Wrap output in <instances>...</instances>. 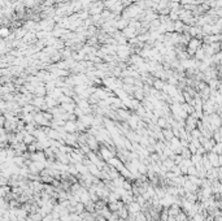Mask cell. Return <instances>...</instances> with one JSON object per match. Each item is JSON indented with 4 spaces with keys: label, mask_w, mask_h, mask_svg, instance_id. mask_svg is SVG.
<instances>
[{
    "label": "cell",
    "mask_w": 222,
    "mask_h": 221,
    "mask_svg": "<svg viewBox=\"0 0 222 221\" xmlns=\"http://www.w3.org/2000/svg\"><path fill=\"white\" fill-rule=\"evenodd\" d=\"M104 9H105V7H104V2H94L90 5L88 11H90L91 16H95V15H101Z\"/></svg>",
    "instance_id": "1"
},
{
    "label": "cell",
    "mask_w": 222,
    "mask_h": 221,
    "mask_svg": "<svg viewBox=\"0 0 222 221\" xmlns=\"http://www.w3.org/2000/svg\"><path fill=\"white\" fill-rule=\"evenodd\" d=\"M100 158H101L104 161H109V160L112 159V158H114V152H112V150L109 148V147H107V146H103V147H100Z\"/></svg>",
    "instance_id": "2"
},
{
    "label": "cell",
    "mask_w": 222,
    "mask_h": 221,
    "mask_svg": "<svg viewBox=\"0 0 222 221\" xmlns=\"http://www.w3.org/2000/svg\"><path fill=\"white\" fill-rule=\"evenodd\" d=\"M87 145H88L90 148L94 150V151L100 150L99 148V141L96 139V137L91 135V134H87Z\"/></svg>",
    "instance_id": "3"
},
{
    "label": "cell",
    "mask_w": 222,
    "mask_h": 221,
    "mask_svg": "<svg viewBox=\"0 0 222 221\" xmlns=\"http://www.w3.org/2000/svg\"><path fill=\"white\" fill-rule=\"evenodd\" d=\"M108 164H109L111 167H114L117 171H122V169L125 168V164H124V161L121 159H118V158H112L109 161H108Z\"/></svg>",
    "instance_id": "4"
},
{
    "label": "cell",
    "mask_w": 222,
    "mask_h": 221,
    "mask_svg": "<svg viewBox=\"0 0 222 221\" xmlns=\"http://www.w3.org/2000/svg\"><path fill=\"white\" fill-rule=\"evenodd\" d=\"M126 207H127V210H129V213H133V215H135V213H138V212H140V210H142V206L139 204V203H137L135 200L131 202V203H129Z\"/></svg>",
    "instance_id": "5"
},
{
    "label": "cell",
    "mask_w": 222,
    "mask_h": 221,
    "mask_svg": "<svg viewBox=\"0 0 222 221\" xmlns=\"http://www.w3.org/2000/svg\"><path fill=\"white\" fill-rule=\"evenodd\" d=\"M64 129L66 133H77V121H66Z\"/></svg>",
    "instance_id": "6"
},
{
    "label": "cell",
    "mask_w": 222,
    "mask_h": 221,
    "mask_svg": "<svg viewBox=\"0 0 222 221\" xmlns=\"http://www.w3.org/2000/svg\"><path fill=\"white\" fill-rule=\"evenodd\" d=\"M46 104H47V106H48V108L51 109V108L57 107L60 103H59V100H57V99H55L53 96H52V95H47V96H46Z\"/></svg>",
    "instance_id": "7"
},
{
    "label": "cell",
    "mask_w": 222,
    "mask_h": 221,
    "mask_svg": "<svg viewBox=\"0 0 222 221\" xmlns=\"http://www.w3.org/2000/svg\"><path fill=\"white\" fill-rule=\"evenodd\" d=\"M78 120H81L86 126H92V122H94V116L92 115H83L82 117H79Z\"/></svg>",
    "instance_id": "8"
},
{
    "label": "cell",
    "mask_w": 222,
    "mask_h": 221,
    "mask_svg": "<svg viewBox=\"0 0 222 221\" xmlns=\"http://www.w3.org/2000/svg\"><path fill=\"white\" fill-rule=\"evenodd\" d=\"M129 22L130 21L129 20H125V18H122V17H121V18H118L117 20V24H116V28L120 30V31H122L124 29H126L129 26Z\"/></svg>",
    "instance_id": "9"
},
{
    "label": "cell",
    "mask_w": 222,
    "mask_h": 221,
    "mask_svg": "<svg viewBox=\"0 0 222 221\" xmlns=\"http://www.w3.org/2000/svg\"><path fill=\"white\" fill-rule=\"evenodd\" d=\"M60 107H61L65 112H69V113H74V111H76V108H77L74 103H63V104H60Z\"/></svg>",
    "instance_id": "10"
},
{
    "label": "cell",
    "mask_w": 222,
    "mask_h": 221,
    "mask_svg": "<svg viewBox=\"0 0 222 221\" xmlns=\"http://www.w3.org/2000/svg\"><path fill=\"white\" fill-rule=\"evenodd\" d=\"M13 33H14L17 39H21V41H22L24 37L26 35V33H27V30H26L25 28H17V29L13 30Z\"/></svg>",
    "instance_id": "11"
},
{
    "label": "cell",
    "mask_w": 222,
    "mask_h": 221,
    "mask_svg": "<svg viewBox=\"0 0 222 221\" xmlns=\"http://www.w3.org/2000/svg\"><path fill=\"white\" fill-rule=\"evenodd\" d=\"M153 87L156 89V90H159V91H162L164 90V87L166 86V83H165V81L164 80H160V78H156V80L153 81Z\"/></svg>",
    "instance_id": "12"
},
{
    "label": "cell",
    "mask_w": 222,
    "mask_h": 221,
    "mask_svg": "<svg viewBox=\"0 0 222 221\" xmlns=\"http://www.w3.org/2000/svg\"><path fill=\"white\" fill-rule=\"evenodd\" d=\"M47 94L48 93H47V89H46L44 85L38 86V87L35 89V96H46Z\"/></svg>",
    "instance_id": "13"
},
{
    "label": "cell",
    "mask_w": 222,
    "mask_h": 221,
    "mask_svg": "<svg viewBox=\"0 0 222 221\" xmlns=\"http://www.w3.org/2000/svg\"><path fill=\"white\" fill-rule=\"evenodd\" d=\"M162 134H164V138H165V141H172L174 137V133H173V130L172 129H162Z\"/></svg>",
    "instance_id": "14"
},
{
    "label": "cell",
    "mask_w": 222,
    "mask_h": 221,
    "mask_svg": "<svg viewBox=\"0 0 222 221\" xmlns=\"http://www.w3.org/2000/svg\"><path fill=\"white\" fill-rule=\"evenodd\" d=\"M117 115H118V117H120V120H122V121H127L129 120V117H130V113L127 111H124V109H117Z\"/></svg>",
    "instance_id": "15"
},
{
    "label": "cell",
    "mask_w": 222,
    "mask_h": 221,
    "mask_svg": "<svg viewBox=\"0 0 222 221\" xmlns=\"http://www.w3.org/2000/svg\"><path fill=\"white\" fill-rule=\"evenodd\" d=\"M11 29L8 28V26H3L2 29H0V37H2L3 39H7L8 37L11 35Z\"/></svg>",
    "instance_id": "16"
},
{
    "label": "cell",
    "mask_w": 222,
    "mask_h": 221,
    "mask_svg": "<svg viewBox=\"0 0 222 221\" xmlns=\"http://www.w3.org/2000/svg\"><path fill=\"white\" fill-rule=\"evenodd\" d=\"M48 95H52V96H53L55 99H57V100H59V99H60V98H61L63 95H64V93H63V89L56 87V89H55L53 91H52L51 94H48Z\"/></svg>",
    "instance_id": "17"
},
{
    "label": "cell",
    "mask_w": 222,
    "mask_h": 221,
    "mask_svg": "<svg viewBox=\"0 0 222 221\" xmlns=\"http://www.w3.org/2000/svg\"><path fill=\"white\" fill-rule=\"evenodd\" d=\"M205 52H204V50H203V47L200 50H198L196 52H195V59L196 60H199V61H203L204 59H205Z\"/></svg>",
    "instance_id": "18"
},
{
    "label": "cell",
    "mask_w": 222,
    "mask_h": 221,
    "mask_svg": "<svg viewBox=\"0 0 222 221\" xmlns=\"http://www.w3.org/2000/svg\"><path fill=\"white\" fill-rule=\"evenodd\" d=\"M59 103L60 104H63V103H73V98L68 96V95H63V96L59 99Z\"/></svg>",
    "instance_id": "19"
},
{
    "label": "cell",
    "mask_w": 222,
    "mask_h": 221,
    "mask_svg": "<svg viewBox=\"0 0 222 221\" xmlns=\"http://www.w3.org/2000/svg\"><path fill=\"white\" fill-rule=\"evenodd\" d=\"M86 128H87V126H86L83 122H82L81 120H77V132H79V133H81V132H85Z\"/></svg>",
    "instance_id": "20"
},
{
    "label": "cell",
    "mask_w": 222,
    "mask_h": 221,
    "mask_svg": "<svg viewBox=\"0 0 222 221\" xmlns=\"http://www.w3.org/2000/svg\"><path fill=\"white\" fill-rule=\"evenodd\" d=\"M7 193H11V187L8 186H2V190H0V194H2V198H5L7 197Z\"/></svg>",
    "instance_id": "21"
},
{
    "label": "cell",
    "mask_w": 222,
    "mask_h": 221,
    "mask_svg": "<svg viewBox=\"0 0 222 221\" xmlns=\"http://www.w3.org/2000/svg\"><path fill=\"white\" fill-rule=\"evenodd\" d=\"M42 221H55V219H53V216H52V213H50V215H46Z\"/></svg>",
    "instance_id": "22"
},
{
    "label": "cell",
    "mask_w": 222,
    "mask_h": 221,
    "mask_svg": "<svg viewBox=\"0 0 222 221\" xmlns=\"http://www.w3.org/2000/svg\"><path fill=\"white\" fill-rule=\"evenodd\" d=\"M9 2H11V3H13V4H14V3H17V2H18V0H9Z\"/></svg>",
    "instance_id": "23"
},
{
    "label": "cell",
    "mask_w": 222,
    "mask_h": 221,
    "mask_svg": "<svg viewBox=\"0 0 222 221\" xmlns=\"http://www.w3.org/2000/svg\"><path fill=\"white\" fill-rule=\"evenodd\" d=\"M220 46H221V50H222V41L220 42Z\"/></svg>",
    "instance_id": "24"
},
{
    "label": "cell",
    "mask_w": 222,
    "mask_h": 221,
    "mask_svg": "<svg viewBox=\"0 0 222 221\" xmlns=\"http://www.w3.org/2000/svg\"><path fill=\"white\" fill-rule=\"evenodd\" d=\"M94 2H104V0H94Z\"/></svg>",
    "instance_id": "25"
}]
</instances>
